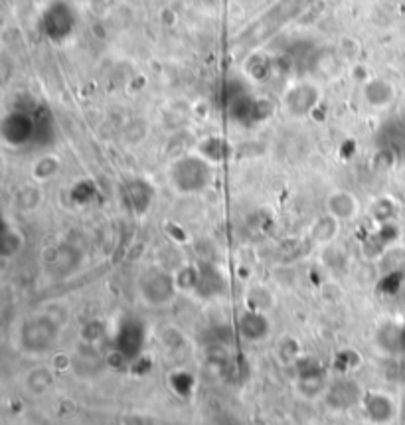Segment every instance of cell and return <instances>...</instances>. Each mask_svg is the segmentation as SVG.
<instances>
[{"label":"cell","mask_w":405,"mask_h":425,"mask_svg":"<svg viewBox=\"0 0 405 425\" xmlns=\"http://www.w3.org/2000/svg\"><path fill=\"white\" fill-rule=\"evenodd\" d=\"M69 323V311L64 305H46L22 317L12 330V342L22 356L44 360L53 352L62 332Z\"/></svg>","instance_id":"obj_1"},{"label":"cell","mask_w":405,"mask_h":425,"mask_svg":"<svg viewBox=\"0 0 405 425\" xmlns=\"http://www.w3.org/2000/svg\"><path fill=\"white\" fill-rule=\"evenodd\" d=\"M136 295L140 303L152 311H162L176 303L180 291L176 287L174 273L162 265H149L136 277Z\"/></svg>","instance_id":"obj_2"},{"label":"cell","mask_w":405,"mask_h":425,"mask_svg":"<svg viewBox=\"0 0 405 425\" xmlns=\"http://www.w3.org/2000/svg\"><path fill=\"white\" fill-rule=\"evenodd\" d=\"M172 186L182 194H196L208 186L212 178V162L204 154L178 156L170 167Z\"/></svg>","instance_id":"obj_3"},{"label":"cell","mask_w":405,"mask_h":425,"mask_svg":"<svg viewBox=\"0 0 405 425\" xmlns=\"http://www.w3.org/2000/svg\"><path fill=\"white\" fill-rule=\"evenodd\" d=\"M360 408L371 425H391L397 417V402L388 391H364Z\"/></svg>","instance_id":"obj_4"},{"label":"cell","mask_w":405,"mask_h":425,"mask_svg":"<svg viewBox=\"0 0 405 425\" xmlns=\"http://www.w3.org/2000/svg\"><path fill=\"white\" fill-rule=\"evenodd\" d=\"M271 330H273V323H271L269 313L243 308L237 317V332L247 344L269 342Z\"/></svg>","instance_id":"obj_5"},{"label":"cell","mask_w":405,"mask_h":425,"mask_svg":"<svg viewBox=\"0 0 405 425\" xmlns=\"http://www.w3.org/2000/svg\"><path fill=\"white\" fill-rule=\"evenodd\" d=\"M362 396H364V390L356 384L354 378H350V374H338L330 378L324 400L330 404V408L346 409L354 404L360 406Z\"/></svg>","instance_id":"obj_6"},{"label":"cell","mask_w":405,"mask_h":425,"mask_svg":"<svg viewBox=\"0 0 405 425\" xmlns=\"http://www.w3.org/2000/svg\"><path fill=\"white\" fill-rule=\"evenodd\" d=\"M324 212L334 216L340 223H348L360 216L362 204L354 192L344 190V188H334L324 198Z\"/></svg>","instance_id":"obj_7"},{"label":"cell","mask_w":405,"mask_h":425,"mask_svg":"<svg viewBox=\"0 0 405 425\" xmlns=\"http://www.w3.org/2000/svg\"><path fill=\"white\" fill-rule=\"evenodd\" d=\"M299 374L295 378V390L297 393L306 400V402H315V400H324V393L328 390V384H330V378L326 376V372L322 368H303V364L299 362L297 364Z\"/></svg>","instance_id":"obj_8"},{"label":"cell","mask_w":405,"mask_h":425,"mask_svg":"<svg viewBox=\"0 0 405 425\" xmlns=\"http://www.w3.org/2000/svg\"><path fill=\"white\" fill-rule=\"evenodd\" d=\"M26 250V236L22 232V228L16 221L10 218L4 220L2 226V236H0V259L4 265H10L12 261H16Z\"/></svg>","instance_id":"obj_9"},{"label":"cell","mask_w":405,"mask_h":425,"mask_svg":"<svg viewBox=\"0 0 405 425\" xmlns=\"http://www.w3.org/2000/svg\"><path fill=\"white\" fill-rule=\"evenodd\" d=\"M340 228H342V223L334 218V216H330V214H322L319 218H315L312 223L308 226V239H310V243L315 245V247H330V245H334V241L336 238L340 236Z\"/></svg>","instance_id":"obj_10"},{"label":"cell","mask_w":405,"mask_h":425,"mask_svg":"<svg viewBox=\"0 0 405 425\" xmlns=\"http://www.w3.org/2000/svg\"><path fill=\"white\" fill-rule=\"evenodd\" d=\"M56 384V370L48 364H36L22 378V388L32 398H42L53 388Z\"/></svg>","instance_id":"obj_11"},{"label":"cell","mask_w":405,"mask_h":425,"mask_svg":"<svg viewBox=\"0 0 405 425\" xmlns=\"http://www.w3.org/2000/svg\"><path fill=\"white\" fill-rule=\"evenodd\" d=\"M285 109L289 111V115L293 117H304L308 115L315 105L319 103V91L317 87H308V85H299V87H293L285 97Z\"/></svg>","instance_id":"obj_12"},{"label":"cell","mask_w":405,"mask_h":425,"mask_svg":"<svg viewBox=\"0 0 405 425\" xmlns=\"http://www.w3.org/2000/svg\"><path fill=\"white\" fill-rule=\"evenodd\" d=\"M273 354H275V360L281 366H297L304 358L303 340L293 332H285V335L275 339Z\"/></svg>","instance_id":"obj_13"},{"label":"cell","mask_w":405,"mask_h":425,"mask_svg":"<svg viewBox=\"0 0 405 425\" xmlns=\"http://www.w3.org/2000/svg\"><path fill=\"white\" fill-rule=\"evenodd\" d=\"M174 281L180 295H198L200 285H202L204 267L196 261H182L174 269Z\"/></svg>","instance_id":"obj_14"},{"label":"cell","mask_w":405,"mask_h":425,"mask_svg":"<svg viewBox=\"0 0 405 425\" xmlns=\"http://www.w3.org/2000/svg\"><path fill=\"white\" fill-rule=\"evenodd\" d=\"M46 200V192H44V186L40 182H28L24 186H20L14 192V208L22 214H32V212H38L42 204Z\"/></svg>","instance_id":"obj_15"},{"label":"cell","mask_w":405,"mask_h":425,"mask_svg":"<svg viewBox=\"0 0 405 425\" xmlns=\"http://www.w3.org/2000/svg\"><path fill=\"white\" fill-rule=\"evenodd\" d=\"M362 93L366 103L373 109H386L395 99V87L386 80H368Z\"/></svg>","instance_id":"obj_16"},{"label":"cell","mask_w":405,"mask_h":425,"mask_svg":"<svg viewBox=\"0 0 405 425\" xmlns=\"http://www.w3.org/2000/svg\"><path fill=\"white\" fill-rule=\"evenodd\" d=\"M243 303L245 308H251V311H259V313H269L277 306V295L273 293L269 285L265 283H254L249 285L245 291V297H243Z\"/></svg>","instance_id":"obj_17"},{"label":"cell","mask_w":405,"mask_h":425,"mask_svg":"<svg viewBox=\"0 0 405 425\" xmlns=\"http://www.w3.org/2000/svg\"><path fill=\"white\" fill-rule=\"evenodd\" d=\"M62 170V158L58 154H42L34 160V165L30 167V174H32V180L44 184L46 180H51L60 174Z\"/></svg>","instance_id":"obj_18"},{"label":"cell","mask_w":405,"mask_h":425,"mask_svg":"<svg viewBox=\"0 0 405 425\" xmlns=\"http://www.w3.org/2000/svg\"><path fill=\"white\" fill-rule=\"evenodd\" d=\"M371 218L378 221L380 226H388L389 221L393 220L395 216V206L389 198H378L373 204H371Z\"/></svg>","instance_id":"obj_19"},{"label":"cell","mask_w":405,"mask_h":425,"mask_svg":"<svg viewBox=\"0 0 405 425\" xmlns=\"http://www.w3.org/2000/svg\"><path fill=\"white\" fill-rule=\"evenodd\" d=\"M321 297L326 303H332V305H334V303L344 299V289H342V285L336 283V281H326V283L322 285Z\"/></svg>","instance_id":"obj_20"}]
</instances>
